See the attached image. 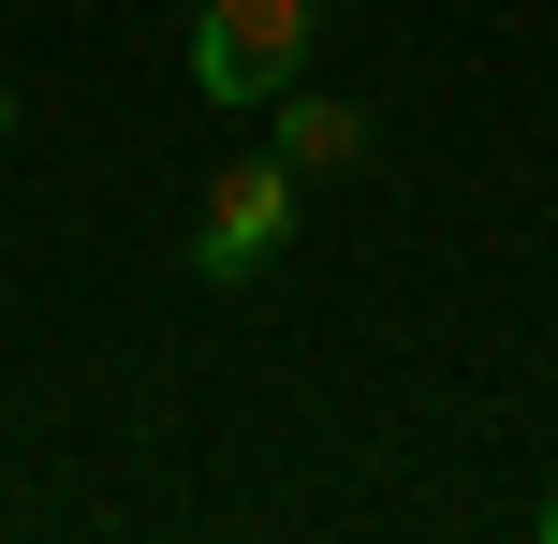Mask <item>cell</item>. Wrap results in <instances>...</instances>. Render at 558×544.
Wrapping results in <instances>:
<instances>
[{
  "instance_id": "1",
  "label": "cell",
  "mask_w": 558,
  "mask_h": 544,
  "mask_svg": "<svg viewBox=\"0 0 558 544\" xmlns=\"http://www.w3.org/2000/svg\"><path fill=\"white\" fill-rule=\"evenodd\" d=\"M324 45V0H192V88L206 104H279Z\"/></svg>"
},
{
  "instance_id": "2",
  "label": "cell",
  "mask_w": 558,
  "mask_h": 544,
  "mask_svg": "<svg viewBox=\"0 0 558 544\" xmlns=\"http://www.w3.org/2000/svg\"><path fill=\"white\" fill-rule=\"evenodd\" d=\"M294 192H308V177L279 162V147H251V162H221V177H206V206H192V265H206L221 294H235V280H265V265L294 251V221H308Z\"/></svg>"
},
{
  "instance_id": "3",
  "label": "cell",
  "mask_w": 558,
  "mask_h": 544,
  "mask_svg": "<svg viewBox=\"0 0 558 544\" xmlns=\"http://www.w3.org/2000/svg\"><path fill=\"white\" fill-rule=\"evenodd\" d=\"M367 147H383V133H367V104H338V88H279V162H294V177H353L367 162Z\"/></svg>"
},
{
  "instance_id": "4",
  "label": "cell",
  "mask_w": 558,
  "mask_h": 544,
  "mask_svg": "<svg viewBox=\"0 0 558 544\" xmlns=\"http://www.w3.org/2000/svg\"><path fill=\"white\" fill-rule=\"evenodd\" d=\"M544 544H558V486H544Z\"/></svg>"
},
{
  "instance_id": "5",
  "label": "cell",
  "mask_w": 558,
  "mask_h": 544,
  "mask_svg": "<svg viewBox=\"0 0 558 544\" xmlns=\"http://www.w3.org/2000/svg\"><path fill=\"white\" fill-rule=\"evenodd\" d=\"M0 133H15V88H0Z\"/></svg>"
}]
</instances>
